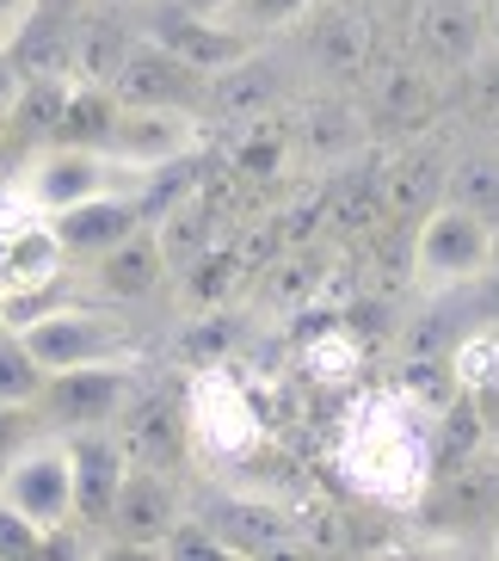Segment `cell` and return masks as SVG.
Listing matches in <instances>:
<instances>
[{
  "instance_id": "1",
  "label": "cell",
  "mask_w": 499,
  "mask_h": 561,
  "mask_svg": "<svg viewBox=\"0 0 499 561\" xmlns=\"http://www.w3.org/2000/svg\"><path fill=\"white\" fill-rule=\"evenodd\" d=\"M333 476L383 512H414L438 481V408L414 389H370L339 413Z\"/></svg>"
},
{
  "instance_id": "2",
  "label": "cell",
  "mask_w": 499,
  "mask_h": 561,
  "mask_svg": "<svg viewBox=\"0 0 499 561\" xmlns=\"http://www.w3.org/2000/svg\"><path fill=\"white\" fill-rule=\"evenodd\" d=\"M7 180L32 198V210L56 216L68 204H86V198H105V192H136V185H154L161 173H142V167L117 161L112 149L100 142H44V149L25 154L19 173Z\"/></svg>"
},
{
  "instance_id": "3",
  "label": "cell",
  "mask_w": 499,
  "mask_h": 561,
  "mask_svg": "<svg viewBox=\"0 0 499 561\" xmlns=\"http://www.w3.org/2000/svg\"><path fill=\"white\" fill-rule=\"evenodd\" d=\"M0 500L25 512L44 537H62V530L81 525V481H74V450H68L62 432H32L0 462Z\"/></svg>"
},
{
  "instance_id": "4",
  "label": "cell",
  "mask_w": 499,
  "mask_h": 561,
  "mask_svg": "<svg viewBox=\"0 0 499 561\" xmlns=\"http://www.w3.org/2000/svg\"><path fill=\"white\" fill-rule=\"evenodd\" d=\"M185 438L204 450L210 462H247L266 445V413L253 401V389L234 377L229 364H204L179 396Z\"/></svg>"
},
{
  "instance_id": "5",
  "label": "cell",
  "mask_w": 499,
  "mask_h": 561,
  "mask_svg": "<svg viewBox=\"0 0 499 561\" xmlns=\"http://www.w3.org/2000/svg\"><path fill=\"white\" fill-rule=\"evenodd\" d=\"M25 346L37 352L44 370H74V364H117L136 358V333L124 328L117 309H93V302H62V309H37L19 321Z\"/></svg>"
},
{
  "instance_id": "6",
  "label": "cell",
  "mask_w": 499,
  "mask_h": 561,
  "mask_svg": "<svg viewBox=\"0 0 499 561\" xmlns=\"http://www.w3.org/2000/svg\"><path fill=\"white\" fill-rule=\"evenodd\" d=\"M136 370L142 358L117 364H74V370H50L44 396L32 401V413L50 432H86V426H117L136 401Z\"/></svg>"
},
{
  "instance_id": "7",
  "label": "cell",
  "mask_w": 499,
  "mask_h": 561,
  "mask_svg": "<svg viewBox=\"0 0 499 561\" xmlns=\"http://www.w3.org/2000/svg\"><path fill=\"white\" fill-rule=\"evenodd\" d=\"M494 265V222L468 204H438L414 234V278L426 290H456V284L487 278Z\"/></svg>"
},
{
  "instance_id": "8",
  "label": "cell",
  "mask_w": 499,
  "mask_h": 561,
  "mask_svg": "<svg viewBox=\"0 0 499 561\" xmlns=\"http://www.w3.org/2000/svg\"><path fill=\"white\" fill-rule=\"evenodd\" d=\"M105 149L117 161L142 167V173H173L179 161L204 149V124L192 105H130L117 100V117H112V136Z\"/></svg>"
},
{
  "instance_id": "9",
  "label": "cell",
  "mask_w": 499,
  "mask_h": 561,
  "mask_svg": "<svg viewBox=\"0 0 499 561\" xmlns=\"http://www.w3.org/2000/svg\"><path fill=\"white\" fill-rule=\"evenodd\" d=\"M179 525H185V512H179V494H173V476L149 469V462H130V476H124L100 530L124 549H161Z\"/></svg>"
},
{
  "instance_id": "10",
  "label": "cell",
  "mask_w": 499,
  "mask_h": 561,
  "mask_svg": "<svg viewBox=\"0 0 499 561\" xmlns=\"http://www.w3.org/2000/svg\"><path fill=\"white\" fill-rule=\"evenodd\" d=\"M149 192L154 185H136V192H105V198H86V204L56 210L50 229H56V241H62L68 265H86V260H100L105 248L130 241V234L149 222Z\"/></svg>"
},
{
  "instance_id": "11",
  "label": "cell",
  "mask_w": 499,
  "mask_h": 561,
  "mask_svg": "<svg viewBox=\"0 0 499 561\" xmlns=\"http://www.w3.org/2000/svg\"><path fill=\"white\" fill-rule=\"evenodd\" d=\"M105 87H112L117 100H130V105H192L198 87H204V75L185 68L166 44H154V37L142 32V37H130V44L117 50V68H112Z\"/></svg>"
},
{
  "instance_id": "12",
  "label": "cell",
  "mask_w": 499,
  "mask_h": 561,
  "mask_svg": "<svg viewBox=\"0 0 499 561\" xmlns=\"http://www.w3.org/2000/svg\"><path fill=\"white\" fill-rule=\"evenodd\" d=\"M149 37L166 44L185 68H198L204 81H210V75H229V68H241L253 56V37H241L234 25H222V19L185 13V7H173V0H161V13L149 19Z\"/></svg>"
},
{
  "instance_id": "13",
  "label": "cell",
  "mask_w": 499,
  "mask_h": 561,
  "mask_svg": "<svg viewBox=\"0 0 499 561\" xmlns=\"http://www.w3.org/2000/svg\"><path fill=\"white\" fill-rule=\"evenodd\" d=\"M166 278V241L142 222L130 241H117L105 248L100 260H86V284H93V297L124 309V302H149Z\"/></svg>"
},
{
  "instance_id": "14",
  "label": "cell",
  "mask_w": 499,
  "mask_h": 561,
  "mask_svg": "<svg viewBox=\"0 0 499 561\" xmlns=\"http://www.w3.org/2000/svg\"><path fill=\"white\" fill-rule=\"evenodd\" d=\"M74 450V481H81V525H105L117 488L130 476V450L117 426H86V432H62Z\"/></svg>"
},
{
  "instance_id": "15",
  "label": "cell",
  "mask_w": 499,
  "mask_h": 561,
  "mask_svg": "<svg viewBox=\"0 0 499 561\" xmlns=\"http://www.w3.org/2000/svg\"><path fill=\"white\" fill-rule=\"evenodd\" d=\"M62 272H68V253H62V241H56L50 216H25L13 229H0V284H7L13 297L50 290Z\"/></svg>"
},
{
  "instance_id": "16",
  "label": "cell",
  "mask_w": 499,
  "mask_h": 561,
  "mask_svg": "<svg viewBox=\"0 0 499 561\" xmlns=\"http://www.w3.org/2000/svg\"><path fill=\"white\" fill-rule=\"evenodd\" d=\"M68 87H74V81L25 75V87H19V100H13V117H7L0 130L19 136L25 149H44V142H56V136H62V112H68Z\"/></svg>"
},
{
  "instance_id": "17",
  "label": "cell",
  "mask_w": 499,
  "mask_h": 561,
  "mask_svg": "<svg viewBox=\"0 0 499 561\" xmlns=\"http://www.w3.org/2000/svg\"><path fill=\"white\" fill-rule=\"evenodd\" d=\"M44 364H37V352L25 346V333L19 328H0V401L7 408H32L37 396H44Z\"/></svg>"
},
{
  "instance_id": "18",
  "label": "cell",
  "mask_w": 499,
  "mask_h": 561,
  "mask_svg": "<svg viewBox=\"0 0 499 561\" xmlns=\"http://www.w3.org/2000/svg\"><path fill=\"white\" fill-rule=\"evenodd\" d=\"M302 370H309L315 382H333V389H339V382H351L358 370H364V352H358V340H351V333L327 328L321 340H309V352H302Z\"/></svg>"
},
{
  "instance_id": "19",
  "label": "cell",
  "mask_w": 499,
  "mask_h": 561,
  "mask_svg": "<svg viewBox=\"0 0 499 561\" xmlns=\"http://www.w3.org/2000/svg\"><path fill=\"white\" fill-rule=\"evenodd\" d=\"M302 13H309V0H234L222 25H234L241 37H253V44H259V37L283 32V25H297Z\"/></svg>"
},
{
  "instance_id": "20",
  "label": "cell",
  "mask_w": 499,
  "mask_h": 561,
  "mask_svg": "<svg viewBox=\"0 0 499 561\" xmlns=\"http://www.w3.org/2000/svg\"><path fill=\"white\" fill-rule=\"evenodd\" d=\"M456 382H463L468 396H481V389H499V333H475L456 346Z\"/></svg>"
},
{
  "instance_id": "21",
  "label": "cell",
  "mask_w": 499,
  "mask_h": 561,
  "mask_svg": "<svg viewBox=\"0 0 499 561\" xmlns=\"http://www.w3.org/2000/svg\"><path fill=\"white\" fill-rule=\"evenodd\" d=\"M37 549H44V530L0 500V556H37Z\"/></svg>"
},
{
  "instance_id": "22",
  "label": "cell",
  "mask_w": 499,
  "mask_h": 561,
  "mask_svg": "<svg viewBox=\"0 0 499 561\" xmlns=\"http://www.w3.org/2000/svg\"><path fill=\"white\" fill-rule=\"evenodd\" d=\"M32 432H44V420H37L32 408H7V401H0V462L13 457V450L25 445Z\"/></svg>"
},
{
  "instance_id": "23",
  "label": "cell",
  "mask_w": 499,
  "mask_h": 561,
  "mask_svg": "<svg viewBox=\"0 0 499 561\" xmlns=\"http://www.w3.org/2000/svg\"><path fill=\"white\" fill-rule=\"evenodd\" d=\"M44 13V0H0V50H13L32 32V19Z\"/></svg>"
},
{
  "instance_id": "24",
  "label": "cell",
  "mask_w": 499,
  "mask_h": 561,
  "mask_svg": "<svg viewBox=\"0 0 499 561\" xmlns=\"http://www.w3.org/2000/svg\"><path fill=\"white\" fill-rule=\"evenodd\" d=\"M19 87H25V68H19V56H13V50H0V124L13 117Z\"/></svg>"
},
{
  "instance_id": "25",
  "label": "cell",
  "mask_w": 499,
  "mask_h": 561,
  "mask_svg": "<svg viewBox=\"0 0 499 561\" xmlns=\"http://www.w3.org/2000/svg\"><path fill=\"white\" fill-rule=\"evenodd\" d=\"M173 7H185V13H198V19H229L234 0H173Z\"/></svg>"
},
{
  "instance_id": "26",
  "label": "cell",
  "mask_w": 499,
  "mask_h": 561,
  "mask_svg": "<svg viewBox=\"0 0 499 561\" xmlns=\"http://www.w3.org/2000/svg\"><path fill=\"white\" fill-rule=\"evenodd\" d=\"M0 328H13V290L0 284Z\"/></svg>"
},
{
  "instance_id": "27",
  "label": "cell",
  "mask_w": 499,
  "mask_h": 561,
  "mask_svg": "<svg viewBox=\"0 0 499 561\" xmlns=\"http://www.w3.org/2000/svg\"><path fill=\"white\" fill-rule=\"evenodd\" d=\"M487 25H494V37H499V0H487Z\"/></svg>"
},
{
  "instance_id": "28",
  "label": "cell",
  "mask_w": 499,
  "mask_h": 561,
  "mask_svg": "<svg viewBox=\"0 0 499 561\" xmlns=\"http://www.w3.org/2000/svg\"><path fill=\"white\" fill-rule=\"evenodd\" d=\"M487 549H494V556H499V512H494V537H487Z\"/></svg>"
}]
</instances>
